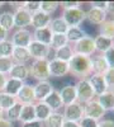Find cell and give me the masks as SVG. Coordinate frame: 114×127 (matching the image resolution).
I'll use <instances>...</instances> for the list:
<instances>
[{
    "label": "cell",
    "mask_w": 114,
    "mask_h": 127,
    "mask_svg": "<svg viewBox=\"0 0 114 127\" xmlns=\"http://www.w3.org/2000/svg\"><path fill=\"white\" fill-rule=\"evenodd\" d=\"M68 74L75 76L77 80L88 79L92 74L91 57L84 55H74V57L68 61Z\"/></svg>",
    "instance_id": "obj_1"
},
{
    "label": "cell",
    "mask_w": 114,
    "mask_h": 127,
    "mask_svg": "<svg viewBox=\"0 0 114 127\" xmlns=\"http://www.w3.org/2000/svg\"><path fill=\"white\" fill-rule=\"evenodd\" d=\"M49 60V59H48ZM48 60H32L29 66V76H32L37 81L48 80L49 70H48Z\"/></svg>",
    "instance_id": "obj_2"
},
{
    "label": "cell",
    "mask_w": 114,
    "mask_h": 127,
    "mask_svg": "<svg viewBox=\"0 0 114 127\" xmlns=\"http://www.w3.org/2000/svg\"><path fill=\"white\" fill-rule=\"evenodd\" d=\"M75 90H76V98L80 104H86L88 102L95 99V94L92 92V88L88 79H80L75 84Z\"/></svg>",
    "instance_id": "obj_3"
},
{
    "label": "cell",
    "mask_w": 114,
    "mask_h": 127,
    "mask_svg": "<svg viewBox=\"0 0 114 127\" xmlns=\"http://www.w3.org/2000/svg\"><path fill=\"white\" fill-rule=\"evenodd\" d=\"M71 46H72V50H74L75 55H84V56L91 57L92 55L96 54L94 37H91L89 34H86L84 38H81L80 41H77L76 43L71 45Z\"/></svg>",
    "instance_id": "obj_4"
},
{
    "label": "cell",
    "mask_w": 114,
    "mask_h": 127,
    "mask_svg": "<svg viewBox=\"0 0 114 127\" xmlns=\"http://www.w3.org/2000/svg\"><path fill=\"white\" fill-rule=\"evenodd\" d=\"M61 17L64 18L68 27H80L85 22V10L81 6L74 9H66L62 10Z\"/></svg>",
    "instance_id": "obj_5"
},
{
    "label": "cell",
    "mask_w": 114,
    "mask_h": 127,
    "mask_svg": "<svg viewBox=\"0 0 114 127\" xmlns=\"http://www.w3.org/2000/svg\"><path fill=\"white\" fill-rule=\"evenodd\" d=\"M14 12H13V17H14V27L17 29H23L30 26L32 22V14H30L27 9L23 8V4L20 6H14Z\"/></svg>",
    "instance_id": "obj_6"
},
{
    "label": "cell",
    "mask_w": 114,
    "mask_h": 127,
    "mask_svg": "<svg viewBox=\"0 0 114 127\" xmlns=\"http://www.w3.org/2000/svg\"><path fill=\"white\" fill-rule=\"evenodd\" d=\"M62 116H64L65 121L79 122L82 117H84V104H80L79 102H75L72 104L65 105Z\"/></svg>",
    "instance_id": "obj_7"
},
{
    "label": "cell",
    "mask_w": 114,
    "mask_h": 127,
    "mask_svg": "<svg viewBox=\"0 0 114 127\" xmlns=\"http://www.w3.org/2000/svg\"><path fill=\"white\" fill-rule=\"evenodd\" d=\"M32 41H33L32 32L28 28L15 29L14 33L12 34V38H10V42L13 43L14 47H28Z\"/></svg>",
    "instance_id": "obj_8"
},
{
    "label": "cell",
    "mask_w": 114,
    "mask_h": 127,
    "mask_svg": "<svg viewBox=\"0 0 114 127\" xmlns=\"http://www.w3.org/2000/svg\"><path fill=\"white\" fill-rule=\"evenodd\" d=\"M32 60H48V56L51 54V47L46 46L43 43H39L37 41H32L27 47Z\"/></svg>",
    "instance_id": "obj_9"
},
{
    "label": "cell",
    "mask_w": 114,
    "mask_h": 127,
    "mask_svg": "<svg viewBox=\"0 0 114 127\" xmlns=\"http://www.w3.org/2000/svg\"><path fill=\"white\" fill-rule=\"evenodd\" d=\"M105 114H107V112L101 108V105L96 102V99H92V100L88 102L86 104H84V116L85 117H90L92 120L101 121Z\"/></svg>",
    "instance_id": "obj_10"
},
{
    "label": "cell",
    "mask_w": 114,
    "mask_h": 127,
    "mask_svg": "<svg viewBox=\"0 0 114 127\" xmlns=\"http://www.w3.org/2000/svg\"><path fill=\"white\" fill-rule=\"evenodd\" d=\"M48 70L51 78H64L68 74V62H64L56 59H49Z\"/></svg>",
    "instance_id": "obj_11"
},
{
    "label": "cell",
    "mask_w": 114,
    "mask_h": 127,
    "mask_svg": "<svg viewBox=\"0 0 114 127\" xmlns=\"http://www.w3.org/2000/svg\"><path fill=\"white\" fill-rule=\"evenodd\" d=\"M107 19H108V14L105 10H101L95 6H90L88 10H85V20H88L90 24L100 26Z\"/></svg>",
    "instance_id": "obj_12"
},
{
    "label": "cell",
    "mask_w": 114,
    "mask_h": 127,
    "mask_svg": "<svg viewBox=\"0 0 114 127\" xmlns=\"http://www.w3.org/2000/svg\"><path fill=\"white\" fill-rule=\"evenodd\" d=\"M53 85L49 80H45V81H37L33 85V90H34V97H36V102H43L48 95L52 93L53 90Z\"/></svg>",
    "instance_id": "obj_13"
},
{
    "label": "cell",
    "mask_w": 114,
    "mask_h": 127,
    "mask_svg": "<svg viewBox=\"0 0 114 127\" xmlns=\"http://www.w3.org/2000/svg\"><path fill=\"white\" fill-rule=\"evenodd\" d=\"M17 102L20 104H34L36 103V97H34V90L33 85L30 84H24L22 89L17 94Z\"/></svg>",
    "instance_id": "obj_14"
},
{
    "label": "cell",
    "mask_w": 114,
    "mask_h": 127,
    "mask_svg": "<svg viewBox=\"0 0 114 127\" xmlns=\"http://www.w3.org/2000/svg\"><path fill=\"white\" fill-rule=\"evenodd\" d=\"M90 85L92 88V92H94L95 97L98 95L105 93L108 90V87H107V83H105V79L103 75H99V74H91V75L88 78Z\"/></svg>",
    "instance_id": "obj_15"
},
{
    "label": "cell",
    "mask_w": 114,
    "mask_h": 127,
    "mask_svg": "<svg viewBox=\"0 0 114 127\" xmlns=\"http://www.w3.org/2000/svg\"><path fill=\"white\" fill-rule=\"evenodd\" d=\"M51 20H52V15H48L45 12H42V10H38V12L32 14V22H30V26H32L34 29L46 28V27H49Z\"/></svg>",
    "instance_id": "obj_16"
},
{
    "label": "cell",
    "mask_w": 114,
    "mask_h": 127,
    "mask_svg": "<svg viewBox=\"0 0 114 127\" xmlns=\"http://www.w3.org/2000/svg\"><path fill=\"white\" fill-rule=\"evenodd\" d=\"M10 59L13 60L14 64H20V65H28L32 61V57H30L27 47H14Z\"/></svg>",
    "instance_id": "obj_17"
},
{
    "label": "cell",
    "mask_w": 114,
    "mask_h": 127,
    "mask_svg": "<svg viewBox=\"0 0 114 127\" xmlns=\"http://www.w3.org/2000/svg\"><path fill=\"white\" fill-rule=\"evenodd\" d=\"M58 93H60V97L62 99V103H64V107H65V105H68V104H72V103L77 102L75 87L71 85V84H67V85L62 87L58 90Z\"/></svg>",
    "instance_id": "obj_18"
},
{
    "label": "cell",
    "mask_w": 114,
    "mask_h": 127,
    "mask_svg": "<svg viewBox=\"0 0 114 127\" xmlns=\"http://www.w3.org/2000/svg\"><path fill=\"white\" fill-rule=\"evenodd\" d=\"M95 99L105 112H113L114 109V92L113 90H107L105 93L95 97Z\"/></svg>",
    "instance_id": "obj_19"
},
{
    "label": "cell",
    "mask_w": 114,
    "mask_h": 127,
    "mask_svg": "<svg viewBox=\"0 0 114 127\" xmlns=\"http://www.w3.org/2000/svg\"><path fill=\"white\" fill-rule=\"evenodd\" d=\"M32 36H33V41H37L39 43H43L46 46L51 45V41H52V31L49 29V27L46 28H39V29H34L32 32Z\"/></svg>",
    "instance_id": "obj_20"
},
{
    "label": "cell",
    "mask_w": 114,
    "mask_h": 127,
    "mask_svg": "<svg viewBox=\"0 0 114 127\" xmlns=\"http://www.w3.org/2000/svg\"><path fill=\"white\" fill-rule=\"evenodd\" d=\"M8 78H13L25 81L29 78V66L28 65H20V64H14L12 70L9 71Z\"/></svg>",
    "instance_id": "obj_21"
},
{
    "label": "cell",
    "mask_w": 114,
    "mask_h": 127,
    "mask_svg": "<svg viewBox=\"0 0 114 127\" xmlns=\"http://www.w3.org/2000/svg\"><path fill=\"white\" fill-rule=\"evenodd\" d=\"M92 62V74H99V75H104V72L109 69L108 62L105 61L104 56L101 54H95L91 56Z\"/></svg>",
    "instance_id": "obj_22"
},
{
    "label": "cell",
    "mask_w": 114,
    "mask_h": 127,
    "mask_svg": "<svg viewBox=\"0 0 114 127\" xmlns=\"http://www.w3.org/2000/svg\"><path fill=\"white\" fill-rule=\"evenodd\" d=\"M43 102L51 108L52 112H58L61 108H64V103H62V99L60 97V93H58L57 89H53L52 93H51Z\"/></svg>",
    "instance_id": "obj_23"
},
{
    "label": "cell",
    "mask_w": 114,
    "mask_h": 127,
    "mask_svg": "<svg viewBox=\"0 0 114 127\" xmlns=\"http://www.w3.org/2000/svg\"><path fill=\"white\" fill-rule=\"evenodd\" d=\"M34 112H36V120L39 122H45L49 117V114L52 113L51 108L45 102H36L34 103Z\"/></svg>",
    "instance_id": "obj_24"
},
{
    "label": "cell",
    "mask_w": 114,
    "mask_h": 127,
    "mask_svg": "<svg viewBox=\"0 0 114 127\" xmlns=\"http://www.w3.org/2000/svg\"><path fill=\"white\" fill-rule=\"evenodd\" d=\"M24 81L22 80H18V79H13V78H8L6 83H5V87L3 89V92L13 95V97H17V94L19 93V90L22 89V87L24 85Z\"/></svg>",
    "instance_id": "obj_25"
},
{
    "label": "cell",
    "mask_w": 114,
    "mask_h": 127,
    "mask_svg": "<svg viewBox=\"0 0 114 127\" xmlns=\"http://www.w3.org/2000/svg\"><path fill=\"white\" fill-rule=\"evenodd\" d=\"M94 43H95V50L98 54H104L107 52L110 47L114 46V39L107 38V37H103V36H96L94 37Z\"/></svg>",
    "instance_id": "obj_26"
},
{
    "label": "cell",
    "mask_w": 114,
    "mask_h": 127,
    "mask_svg": "<svg viewBox=\"0 0 114 127\" xmlns=\"http://www.w3.org/2000/svg\"><path fill=\"white\" fill-rule=\"evenodd\" d=\"M86 36V32L82 29L81 27H68L67 32H66V38L68 45H74L77 41H80L81 38H84Z\"/></svg>",
    "instance_id": "obj_27"
},
{
    "label": "cell",
    "mask_w": 114,
    "mask_h": 127,
    "mask_svg": "<svg viewBox=\"0 0 114 127\" xmlns=\"http://www.w3.org/2000/svg\"><path fill=\"white\" fill-rule=\"evenodd\" d=\"M32 121H36L34 104H23L22 111H20V116H19V122L28 123Z\"/></svg>",
    "instance_id": "obj_28"
},
{
    "label": "cell",
    "mask_w": 114,
    "mask_h": 127,
    "mask_svg": "<svg viewBox=\"0 0 114 127\" xmlns=\"http://www.w3.org/2000/svg\"><path fill=\"white\" fill-rule=\"evenodd\" d=\"M49 29L52 31L53 34H66V32L68 29V26H67V23L64 20L62 17H57V18H53L52 20H51Z\"/></svg>",
    "instance_id": "obj_29"
},
{
    "label": "cell",
    "mask_w": 114,
    "mask_h": 127,
    "mask_svg": "<svg viewBox=\"0 0 114 127\" xmlns=\"http://www.w3.org/2000/svg\"><path fill=\"white\" fill-rule=\"evenodd\" d=\"M74 50H72L71 45H66L64 47H61L58 50H55V56L53 59L60 60V61H64V62H68L72 57H74Z\"/></svg>",
    "instance_id": "obj_30"
},
{
    "label": "cell",
    "mask_w": 114,
    "mask_h": 127,
    "mask_svg": "<svg viewBox=\"0 0 114 127\" xmlns=\"http://www.w3.org/2000/svg\"><path fill=\"white\" fill-rule=\"evenodd\" d=\"M98 32H99V36L114 39V18L113 19H107L105 22H103L99 26Z\"/></svg>",
    "instance_id": "obj_31"
},
{
    "label": "cell",
    "mask_w": 114,
    "mask_h": 127,
    "mask_svg": "<svg viewBox=\"0 0 114 127\" xmlns=\"http://www.w3.org/2000/svg\"><path fill=\"white\" fill-rule=\"evenodd\" d=\"M0 27L5 29L6 32H10L14 28V17L13 12L10 10H5V12L0 13Z\"/></svg>",
    "instance_id": "obj_32"
},
{
    "label": "cell",
    "mask_w": 114,
    "mask_h": 127,
    "mask_svg": "<svg viewBox=\"0 0 114 127\" xmlns=\"http://www.w3.org/2000/svg\"><path fill=\"white\" fill-rule=\"evenodd\" d=\"M22 105L23 104H20L19 102H17L13 107H10L9 109H6L4 112V118L9 122H18L19 121V116H20V111H22Z\"/></svg>",
    "instance_id": "obj_33"
},
{
    "label": "cell",
    "mask_w": 114,
    "mask_h": 127,
    "mask_svg": "<svg viewBox=\"0 0 114 127\" xmlns=\"http://www.w3.org/2000/svg\"><path fill=\"white\" fill-rule=\"evenodd\" d=\"M65 120H64V116L60 112H52L49 114V117L43 122L45 127H62Z\"/></svg>",
    "instance_id": "obj_34"
},
{
    "label": "cell",
    "mask_w": 114,
    "mask_h": 127,
    "mask_svg": "<svg viewBox=\"0 0 114 127\" xmlns=\"http://www.w3.org/2000/svg\"><path fill=\"white\" fill-rule=\"evenodd\" d=\"M15 103H17L15 97H13V95H10L5 92H0V108H1L4 112L6 109H9L10 107H13Z\"/></svg>",
    "instance_id": "obj_35"
},
{
    "label": "cell",
    "mask_w": 114,
    "mask_h": 127,
    "mask_svg": "<svg viewBox=\"0 0 114 127\" xmlns=\"http://www.w3.org/2000/svg\"><path fill=\"white\" fill-rule=\"evenodd\" d=\"M66 45H68L66 34H53L49 47H51V50H58V48L64 47Z\"/></svg>",
    "instance_id": "obj_36"
},
{
    "label": "cell",
    "mask_w": 114,
    "mask_h": 127,
    "mask_svg": "<svg viewBox=\"0 0 114 127\" xmlns=\"http://www.w3.org/2000/svg\"><path fill=\"white\" fill-rule=\"evenodd\" d=\"M14 46L10 42V39L0 42V57H10L13 54Z\"/></svg>",
    "instance_id": "obj_37"
},
{
    "label": "cell",
    "mask_w": 114,
    "mask_h": 127,
    "mask_svg": "<svg viewBox=\"0 0 114 127\" xmlns=\"http://www.w3.org/2000/svg\"><path fill=\"white\" fill-rule=\"evenodd\" d=\"M58 6H60L58 1H41V10L48 15H52L58 9Z\"/></svg>",
    "instance_id": "obj_38"
},
{
    "label": "cell",
    "mask_w": 114,
    "mask_h": 127,
    "mask_svg": "<svg viewBox=\"0 0 114 127\" xmlns=\"http://www.w3.org/2000/svg\"><path fill=\"white\" fill-rule=\"evenodd\" d=\"M13 65H14V62L10 57H0V74L8 75L9 71L12 70Z\"/></svg>",
    "instance_id": "obj_39"
},
{
    "label": "cell",
    "mask_w": 114,
    "mask_h": 127,
    "mask_svg": "<svg viewBox=\"0 0 114 127\" xmlns=\"http://www.w3.org/2000/svg\"><path fill=\"white\" fill-rule=\"evenodd\" d=\"M104 79H105V83H107V87H108V90H113L114 92V69L109 67L105 72H104Z\"/></svg>",
    "instance_id": "obj_40"
},
{
    "label": "cell",
    "mask_w": 114,
    "mask_h": 127,
    "mask_svg": "<svg viewBox=\"0 0 114 127\" xmlns=\"http://www.w3.org/2000/svg\"><path fill=\"white\" fill-rule=\"evenodd\" d=\"M23 8L27 9L30 14H33L38 10H41V1H24Z\"/></svg>",
    "instance_id": "obj_41"
},
{
    "label": "cell",
    "mask_w": 114,
    "mask_h": 127,
    "mask_svg": "<svg viewBox=\"0 0 114 127\" xmlns=\"http://www.w3.org/2000/svg\"><path fill=\"white\" fill-rule=\"evenodd\" d=\"M79 127H98V125H99V121H96V120H92V118H90V117H82L79 122Z\"/></svg>",
    "instance_id": "obj_42"
},
{
    "label": "cell",
    "mask_w": 114,
    "mask_h": 127,
    "mask_svg": "<svg viewBox=\"0 0 114 127\" xmlns=\"http://www.w3.org/2000/svg\"><path fill=\"white\" fill-rule=\"evenodd\" d=\"M103 56H104L105 61L108 62L109 67L114 69V46H113V47H110L107 52H104V54H103Z\"/></svg>",
    "instance_id": "obj_43"
},
{
    "label": "cell",
    "mask_w": 114,
    "mask_h": 127,
    "mask_svg": "<svg viewBox=\"0 0 114 127\" xmlns=\"http://www.w3.org/2000/svg\"><path fill=\"white\" fill-rule=\"evenodd\" d=\"M81 5H82V3H80V1H62V3H60V6L62 8V10L80 8Z\"/></svg>",
    "instance_id": "obj_44"
},
{
    "label": "cell",
    "mask_w": 114,
    "mask_h": 127,
    "mask_svg": "<svg viewBox=\"0 0 114 127\" xmlns=\"http://www.w3.org/2000/svg\"><path fill=\"white\" fill-rule=\"evenodd\" d=\"M98 127H114V120H109V118H103L101 121H99Z\"/></svg>",
    "instance_id": "obj_45"
},
{
    "label": "cell",
    "mask_w": 114,
    "mask_h": 127,
    "mask_svg": "<svg viewBox=\"0 0 114 127\" xmlns=\"http://www.w3.org/2000/svg\"><path fill=\"white\" fill-rule=\"evenodd\" d=\"M20 127H45L43 122H39V121H32V122H28V123H22Z\"/></svg>",
    "instance_id": "obj_46"
},
{
    "label": "cell",
    "mask_w": 114,
    "mask_h": 127,
    "mask_svg": "<svg viewBox=\"0 0 114 127\" xmlns=\"http://www.w3.org/2000/svg\"><path fill=\"white\" fill-rule=\"evenodd\" d=\"M90 5L91 6H95V8H99L101 10H105L107 9V5H108V1H91Z\"/></svg>",
    "instance_id": "obj_47"
},
{
    "label": "cell",
    "mask_w": 114,
    "mask_h": 127,
    "mask_svg": "<svg viewBox=\"0 0 114 127\" xmlns=\"http://www.w3.org/2000/svg\"><path fill=\"white\" fill-rule=\"evenodd\" d=\"M6 39H9V32H6L5 29H3L1 27H0V42L6 41Z\"/></svg>",
    "instance_id": "obj_48"
},
{
    "label": "cell",
    "mask_w": 114,
    "mask_h": 127,
    "mask_svg": "<svg viewBox=\"0 0 114 127\" xmlns=\"http://www.w3.org/2000/svg\"><path fill=\"white\" fill-rule=\"evenodd\" d=\"M105 12H107V14L114 15V1H108V5H107Z\"/></svg>",
    "instance_id": "obj_49"
},
{
    "label": "cell",
    "mask_w": 114,
    "mask_h": 127,
    "mask_svg": "<svg viewBox=\"0 0 114 127\" xmlns=\"http://www.w3.org/2000/svg\"><path fill=\"white\" fill-rule=\"evenodd\" d=\"M8 75H4V74H0V92H3L4 87H5V83H6Z\"/></svg>",
    "instance_id": "obj_50"
},
{
    "label": "cell",
    "mask_w": 114,
    "mask_h": 127,
    "mask_svg": "<svg viewBox=\"0 0 114 127\" xmlns=\"http://www.w3.org/2000/svg\"><path fill=\"white\" fill-rule=\"evenodd\" d=\"M0 127H14V125L12 122L6 121L5 118H1L0 120Z\"/></svg>",
    "instance_id": "obj_51"
},
{
    "label": "cell",
    "mask_w": 114,
    "mask_h": 127,
    "mask_svg": "<svg viewBox=\"0 0 114 127\" xmlns=\"http://www.w3.org/2000/svg\"><path fill=\"white\" fill-rule=\"evenodd\" d=\"M62 127H79V123L77 122H71V121H65Z\"/></svg>",
    "instance_id": "obj_52"
},
{
    "label": "cell",
    "mask_w": 114,
    "mask_h": 127,
    "mask_svg": "<svg viewBox=\"0 0 114 127\" xmlns=\"http://www.w3.org/2000/svg\"><path fill=\"white\" fill-rule=\"evenodd\" d=\"M1 118H4V111L0 108V120H1Z\"/></svg>",
    "instance_id": "obj_53"
},
{
    "label": "cell",
    "mask_w": 114,
    "mask_h": 127,
    "mask_svg": "<svg viewBox=\"0 0 114 127\" xmlns=\"http://www.w3.org/2000/svg\"><path fill=\"white\" fill-rule=\"evenodd\" d=\"M4 4H5V3H3V1H0V8H1V6H3Z\"/></svg>",
    "instance_id": "obj_54"
},
{
    "label": "cell",
    "mask_w": 114,
    "mask_h": 127,
    "mask_svg": "<svg viewBox=\"0 0 114 127\" xmlns=\"http://www.w3.org/2000/svg\"><path fill=\"white\" fill-rule=\"evenodd\" d=\"M113 113H114V109H113Z\"/></svg>",
    "instance_id": "obj_55"
}]
</instances>
